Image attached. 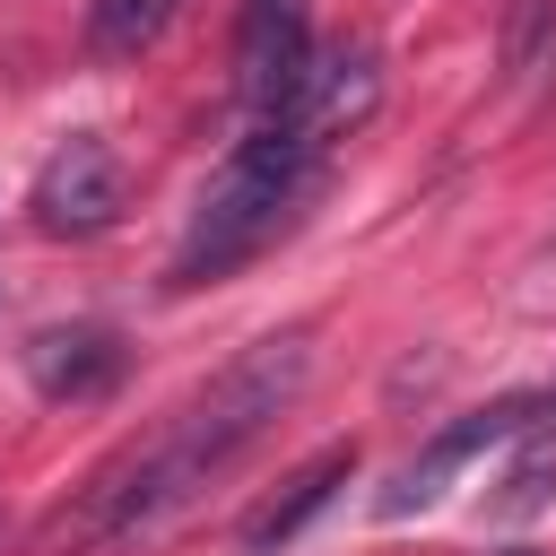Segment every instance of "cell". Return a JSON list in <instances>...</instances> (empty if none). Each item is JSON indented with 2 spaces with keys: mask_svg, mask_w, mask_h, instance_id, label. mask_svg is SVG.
Masks as SVG:
<instances>
[{
  "mask_svg": "<svg viewBox=\"0 0 556 556\" xmlns=\"http://www.w3.org/2000/svg\"><path fill=\"white\" fill-rule=\"evenodd\" d=\"M504 556H539V547H504Z\"/></svg>",
  "mask_w": 556,
  "mask_h": 556,
  "instance_id": "cell-12",
  "label": "cell"
},
{
  "mask_svg": "<svg viewBox=\"0 0 556 556\" xmlns=\"http://www.w3.org/2000/svg\"><path fill=\"white\" fill-rule=\"evenodd\" d=\"M374 104H382V61L365 52V43H330V52H313V70H304V87H295V104L278 113L313 156H330L339 139H356L365 122H374Z\"/></svg>",
  "mask_w": 556,
  "mask_h": 556,
  "instance_id": "cell-5",
  "label": "cell"
},
{
  "mask_svg": "<svg viewBox=\"0 0 556 556\" xmlns=\"http://www.w3.org/2000/svg\"><path fill=\"white\" fill-rule=\"evenodd\" d=\"M304 374H313L304 330L252 339V348H243L208 391H191L156 434H139V443H122L113 460H96L87 486L35 530V556H96V547H113V539H139V530L174 521L226 460H243V452L287 417V400L304 391Z\"/></svg>",
  "mask_w": 556,
  "mask_h": 556,
  "instance_id": "cell-1",
  "label": "cell"
},
{
  "mask_svg": "<svg viewBox=\"0 0 556 556\" xmlns=\"http://www.w3.org/2000/svg\"><path fill=\"white\" fill-rule=\"evenodd\" d=\"M530 408H539L530 391H504V400H486V408L452 417V426H443V434H434V443H426V452H417V460H408V469L382 486V513H391V521H400V513H426V504H434V495H443V486H452V478H460L478 452L513 443V434L530 426Z\"/></svg>",
  "mask_w": 556,
  "mask_h": 556,
  "instance_id": "cell-6",
  "label": "cell"
},
{
  "mask_svg": "<svg viewBox=\"0 0 556 556\" xmlns=\"http://www.w3.org/2000/svg\"><path fill=\"white\" fill-rule=\"evenodd\" d=\"M495 52H504V78L530 96L556 78V0H504V26H495Z\"/></svg>",
  "mask_w": 556,
  "mask_h": 556,
  "instance_id": "cell-10",
  "label": "cell"
},
{
  "mask_svg": "<svg viewBox=\"0 0 556 556\" xmlns=\"http://www.w3.org/2000/svg\"><path fill=\"white\" fill-rule=\"evenodd\" d=\"M348 478H356V443H321L313 460H295V469H287V478L235 521V547H243V556H278V547H287V539H295V530H304Z\"/></svg>",
  "mask_w": 556,
  "mask_h": 556,
  "instance_id": "cell-7",
  "label": "cell"
},
{
  "mask_svg": "<svg viewBox=\"0 0 556 556\" xmlns=\"http://www.w3.org/2000/svg\"><path fill=\"white\" fill-rule=\"evenodd\" d=\"M313 52H321V43H313L304 0H252L243 26H235V96H243L261 122H278V113L295 104Z\"/></svg>",
  "mask_w": 556,
  "mask_h": 556,
  "instance_id": "cell-4",
  "label": "cell"
},
{
  "mask_svg": "<svg viewBox=\"0 0 556 556\" xmlns=\"http://www.w3.org/2000/svg\"><path fill=\"white\" fill-rule=\"evenodd\" d=\"M182 0H87V52L96 61H139L165 26H174Z\"/></svg>",
  "mask_w": 556,
  "mask_h": 556,
  "instance_id": "cell-11",
  "label": "cell"
},
{
  "mask_svg": "<svg viewBox=\"0 0 556 556\" xmlns=\"http://www.w3.org/2000/svg\"><path fill=\"white\" fill-rule=\"evenodd\" d=\"M547 495H556V400H539L530 426L513 434V460H504V478H495V513H504V521H530Z\"/></svg>",
  "mask_w": 556,
  "mask_h": 556,
  "instance_id": "cell-9",
  "label": "cell"
},
{
  "mask_svg": "<svg viewBox=\"0 0 556 556\" xmlns=\"http://www.w3.org/2000/svg\"><path fill=\"white\" fill-rule=\"evenodd\" d=\"M26 382L43 400H104L122 382V339L104 321H52L26 339Z\"/></svg>",
  "mask_w": 556,
  "mask_h": 556,
  "instance_id": "cell-8",
  "label": "cell"
},
{
  "mask_svg": "<svg viewBox=\"0 0 556 556\" xmlns=\"http://www.w3.org/2000/svg\"><path fill=\"white\" fill-rule=\"evenodd\" d=\"M313 174H321V156H313L287 122H261L252 139H235V156L208 174V191H200V208H191L165 278H174V287H217V278H235L243 261H261V252L295 226Z\"/></svg>",
  "mask_w": 556,
  "mask_h": 556,
  "instance_id": "cell-2",
  "label": "cell"
},
{
  "mask_svg": "<svg viewBox=\"0 0 556 556\" xmlns=\"http://www.w3.org/2000/svg\"><path fill=\"white\" fill-rule=\"evenodd\" d=\"M122 200H130V174H122V148L104 139V130H70L43 165H35V226L43 235H61V243H87V235H104L113 217H122Z\"/></svg>",
  "mask_w": 556,
  "mask_h": 556,
  "instance_id": "cell-3",
  "label": "cell"
}]
</instances>
